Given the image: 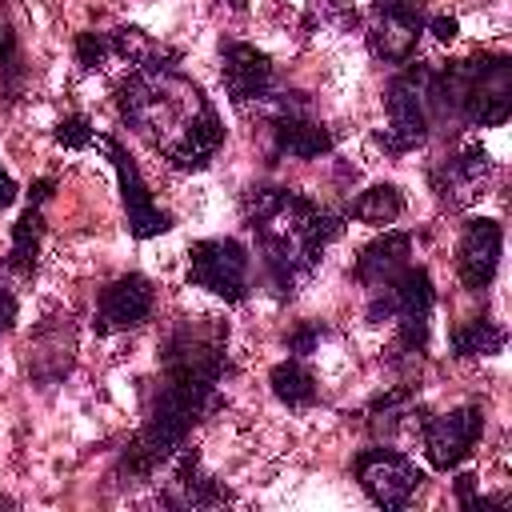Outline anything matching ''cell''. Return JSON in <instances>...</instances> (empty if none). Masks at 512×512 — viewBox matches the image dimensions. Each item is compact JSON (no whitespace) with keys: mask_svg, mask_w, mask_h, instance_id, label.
I'll use <instances>...</instances> for the list:
<instances>
[{"mask_svg":"<svg viewBox=\"0 0 512 512\" xmlns=\"http://www.w3.org/2000/svg\"><path fill=\"white\" fill-rule=\"evenodd\" d=\"M500 252H504V232L496 220L480 216V220H468L464 232H460V244H456V276L468 292H484L492 280H496V268H500Z\"/></svg>","mask_w":512,"mask_h":512,"instance_id":"9a60e30c","label":"cell"},{"mask_svg":"<svg viewBox=\"0 0 512 512\" xmlns=\"http://www.w3.org/2000/svg\"><path fill=\"white\" fill-rule=\"evenodd\" d=\"M504 340H508V332L496 320L472 316V320L452 328V356H460V360H468V356H496L504 348Z\"/></svg>","mask_w":512,"mask_h":512,"instance_id":"603a6c76","label":"cell"},{"mask_svg":"<svg viewBox=\"0 0 512 512\" xmlns=\"http://www.w3.org/2000/svg\"><path fill=\"white\" fill-rule=\"evenodd\" d=\"M348 216L360 224H372V228H388L404 216V196L396 184H372L348 204Z\"/></svg>","mask_w":512,"mask_h":512,"instance_id":"7402d4cb","label":"cell"},{"mask_svg":"<svg viewBox=\"0 0 512 512\" xmlns=\"http://www.w3.org/2000/svg\"><path fill=\"white\" fill-rule=\"evenodd\" d=\"M120 120L180 172H200L224 144V120L204 88L172 64H140L116 88Z\"/></svg>","mask_w":512,"mask_h":512,"instance_id":"7a4b0ae2","label":"cell"},{"mask_svg":"<svg viewBox=\"0 0 512 512\" xmlns=\"http://www.w3.org/2000/svg\"><path fill=\"white\" fill-rule=\"evenodd\" d=\"M16 192H20V188H16V180H12V176H8L4 168H0V208H12Z\"/></svg>","mask_w":512,"mask_h":512,"instance_id":"d6a6232c","label":"cell"},{"mask_svg":"<svg viewBox=\"0 0 512 512\" xmlns=\"http://www.w3.org/2000/svg\"><path fill=\"white\" fill-rule=\"evenodd\" d=\"M324 336H328V328H324V324L304 320V324H296V328L284 336V348H288L292 356H300V360H304V356H312V352L320 348V340H324Z\"/></svg>","mask_w":512,"mask_h":512,"instance_id":"4316f807","label":"cell"},{"mask_svg":"<svg viewBox=\"0 0 512 512\" xmlns=\"http://www.w3.org/2000/svg\"><path fill=\"white\" fill-rule=\"evenodd\" d=\"M408 264H412V236L408 232H396V228H384V236H376L372 244L360 248L356 264H352V276H356V284H364L368 292H376L388 280H396Z\"/></svg>","mask_w":512,"mask_h":512,"instance_id":"ac0fdd59","label":"cell"},{"mask_svg":"<svg viewBox=\"0 0 512 512\" xmlns=\"http://www.w3.org/2000/svg\"><path fill=\"white\" fill-rule=\"evenodd\" d=\"M384 128L376 132V144L392 156L412 152L416 144L428 140V132L440 120V100H436V68L432 64H408L388 80L384 92Z\"/></svg>","mask_w":512,"mask_h":512,"instance_id":"5b68a950","label":"cell"},{"mask_svg":"<svg viewBox=\"0 0 512 512\" xmlns=\"http://www.w3.org/2000/svg\"><path fill=\"white\" fill-rule=\"evenodd\" d=\"M172 460L176 464H172L168 492H160L164 508H220V504H228V492L200 468L196 452H176Z\"/></svg>","mask_w":512,"mask_h":512,"instance_id":"d6986e66","label":"cell"},{"mask_svg":"<svg viewBox=\"0 0 512 512\" xmlns=\"http://www.w3.org/2000/svg\"><path fill=\"white\" fill-rule=\"evenodd\" d=\"M96 144L108 152L112 168H116V180H120V204H124V224L136 240H152V236H164L176 220L172 212H164L152 192H148V180L140 176V164L128 156V148L116 140V136H96Z\"/></svg>","mask_w":512,"mask_h":512,"instance_id":"30bf717a","label":"cell"},{"mask_svg":"<svg viewBox=\"0 0 512 512\" xmlns=\"http://www.w3.org/2000/svg\"><path fill=\"white\" fill-rule=\"evenodd\" d=\"M268 128V140H272V152L276 156H288V160H320L332 152V132L324 120L312 116V104L304 108H288L272 120H264Z\"/></svg>","mask_w":512,"mask_h":512,"instance_id":"e0dca14e","label":"cell"},{"mask_svg":"<svg viewBox=\"0 0 512 512\" xmlns=\"http://www.w3.org/2000/svg\"><path fill=\"white\" fill-rule=\"evenodd\" d=\"M12 324H16V296L0 284V340L12 332Z\"/></svg>","mask_w":512,"mask_h":512,"instance_id":"f1b7e54d","label":"cell"},{"mask_svg":"<svg viewBox=\"0 0 512 512\" xmlns=\"http://www.w3.org/2000/svg\"><path fill=\"white\" fill-rule=\"evenodd\" d=\"M440 116H452L468 128H496L512 116V56L476 52L436 68Z\"/></svg>","mask_w":512,"mask_h":512,"instance_id":"277c9868","label":"cell"},{"mask_svg":"<svg viewBox=\"0 0 512 512\" xmlns=\"http://www.w3.org/2000/svg\"><path fill=\"white\" fill-rule=\"evenodd\" d=\"M240 216L256 236V252L276 296H296L320 268L328 244L344 232V220L296 188L252 184L240 196Z\"/></svg>","mask_w":512,"mask_h":512,"instance_id":"3957f363","label":"cell"},{"mask_svg":"<svg viewBox=\"0 0 512 512\" xmlns=\"http://www.w3.org/2000/svg\"><path fill=\"white\" fill-rule=\"evenodd\" d=\"M352 472H356V484L364 488V496L372 504L388 508V512L404 508L420 492V484H424V472L416 468V460L404 456L400 448H388V444L356 452Z\"/></svg>","mask_w":512,"mask_h":512,"instance_id":"ba28073f","label":"cell"},{"mask_svg":"<svg viewBox=\"0 0 512 512\" xmlns=\"http://www.w3.org/2000/svg\"><path fill=\"white\" fill-rule=\"evenodd\" d=\"M72 352H76V328L72 316H48L32 336H28V376L40 388L60 384L72 372Z\"/></svg>","mask_w":512,"mask_h":512,"instance_id":"2e32d148","label":"cell"},{"mask_svg":"<svg viewBox=\"0 0 512 512\" xmlns=\"http://www.w3.org/2000/svg\"><path fill=\"white\" fill-rule=\"evenodd\" d=\"M40 240H44V212L40 204H28L20 212V220L12 224V244H8V272L16 276H32L36 272V256H40Z\"/></svg>","mask_w":512,"mask_h":512,"instance_id":"44dd1931","label":"cell"},{"mask_svg":"<svg viewBox=\"0 0 512 512\" xmlns=\"http://www.w3.org/2000/svg\"><path fill=\"white\" fill-rule=\"evenodd\" d=\"M220 76H224L228 100L240 112L256 108L272 88H280L276 64L268 60V52H260L256 44H244V40H220Z\"/></svg>","mask_w":512,"mask_h":512,"instance_id":"4fadbf2b","label":"cell"},{"mask_svg":"<svg viewBox=\"0 0 512 512\" xmlns=\"http://www.w3.org/2000/svg\"><path fill=\"white\" fill-rule=\"evenodd\" d=\"M0 80H4L8 100H16V88H20V80H24V60H20V44H16L12 20H8V12H4V0H0Z\"/></svg>","mask_w":512,"mask_h":512,"instance_id":"d4e9b609","label":"cell"},{"mask_svg":"<svg viewBox=\"0 0 512 512\" xmlns=\"http://www.w3.org/2000/svg\"><path fill=\"white\" fill-rule=\"evenodd\" d=\"M156 308V288L144 272H124L116 280H108L96 296V312H92V328L96 336H112V332H128L152 320Z\"/></svg>","mask_w":512,"mask_h":512,"instance_id":"7c38bea8","label":"cell"},{"mask_svg":"<svg viewBox=\"0 0 512 512\" xmlns=\"http://www.w3.org/2000/svg\"><path fill=\"white\" fill-rule=\"evenodd\" d=\"M428 28H432V36H436L440 44H452V40H456V32H460L456 16H436V20H428Z\"/></svg>","mask_w":512,"mask_h":512,"instance_id":"f546056e","label":"cell"},{"mask_svg":"<svg viewBox=\"0 0 512 512\" xmlns=\"http://www.w3.org/2000/svg\"><path fill=\"white\" fill-rule=\"evenodd\" d=\"M56 144H64V148H88L92 140H96V132H92V124H88V116H64L60 124H56Z\"/></svg>","mask_w":512,"mask_h":512,"instance_id":"83f0119b","label":"cell"},{"mask_svg":"<svg viewBox=\"0 0 512 512\" xmlns=\"http://www.w3.org/2000/svg\"><path fill=\"white\" fill-rule=\"evenodd\" d=\"M456 500H460V508H476V500H480L476 476H456Z\"/></svg>","mask_w":512,"mask_h":512,"instance_id":"4dcf8cb0","label":"cell"},{"mask_svg":"<svg viewBox=\"0 0 512 512\" xmlns=\"http://www.w3.org/2000/svg\"><path fill=\"white\" fill-rule=\"evenodd\" d=\"M404 416H412V388H392V392H384V396L372 400V408H368V428H372L376 436H392V432L404 424Z\"/></svg>","mask_w":512,"mask_h":512,"instance_id":"cb8c5ba5","label":"cell"},{"mask_svg":"<svg viewBox=\"0 0 512 512\" xmlns=\"http://www.w3.org/2000/svg\"><path fill=\"white\" fill-rule=\"evenodd\" d=\"M492 180V160L480 144H464L460 152L444 156L432 168V192L444 208H468L476 196H484Z\"/></svg>","mask_w":512,"mask_h":512,"instance_id":"5bb4252c","label":"cell"},{"mask_svg":"<svg viewBox=\"0 0 512 512\" xmlns=\"http://www.w3.org/2000/svg\"><path fill=\"white\" fill-rule=\"evenodd\" d=\"M268 384H272V396L288 408H312L320 400V384L312 376V368L300 360V356H288L280 360L272 372H268Z\"/></svg>","mask_w":512,"mask_h":512,"instance_id":"ffe728a7","label":"cell"},{"mask_svg":"<svg viewBox=\"0 0 512 512\" xmlns=\"http://www.w3.org/2000/svg\"><path fill=\"white\" fill-rule=\"evenodd\" d=\"M428 28V0H372L368 52L380 64H408Z\"/></svg>","mask_w":512,"mask_h":512,"instance_id":"9c48e42d","label":"cell"},{"mask_svg":"<svg viewBox=\"0 0 512 512\" xmlns=\"http://www.w3.org/2000/svg\"><path fill=\"white\" fill-rule=\"evenodd\" d=\"M432 304H436V288L424 264H408L396 280H388L384 288L368 292V320L396 324V340L400 352L420 356L428 348V328H432Z\"/></svg>","mask_w":512,"mask_h":512,"instance_id":"8992f818","label":"cell"},{"mask_svg":"<svg viewBox=\"0 0 512 512\" xmlns=\"http://www.w3.org/2000/svg\"><path fill=\"white\" fill-rule=\"evenodd\" d=\"M228 368V324L212 316H184L164 348H160V384L148 400V420L124 444L116 476L148 480L160 464H168L188 432L216 408V388Z\"/></svg>","mask_w":512,"mask_h":512,"instance_id":"6da1fadb","label":"cell"},{"mask_svg":"<svg viewBox=\"0 0 512 512\" xmlns=\"http://www.w3.org/2000/svg\"><path fill=\"white\" fill-rule=\"evenodd\" d=\"M108 60H112V40H108V32L84 28V32L76 36V64H80L84 72H92V68H104Z\"/></svg>","mask_w":512,"mask_h":512,"instance_id":"484cf974","label":"cell"},{"mask_svg":"<svg viewBox=\"0 0 512 512\" xmlns=\"http://www.w3.org/2000/svg\"><path fill=\"white\" fill-rule=\"evenodd\" d=\"M188 284L228 300L244 304L252 292V252L236 236H208L188 248Z\"/></svg>","mask_w":512,"mask_h":512,"instance_id":"52a82bcc","label":"cell"},{"mask_svg":"<svg viewBox=\"0 0 512 512\" xmlns=\"http://www.w3.org/2000/svg\"><path fill=\"white\" fill-rule=\"evenodd\" d=\"M52 188H56V180H52V176H44V180H36V184H32V192H28V200L44 208V204H48V196H52Z\"/></svg>","mask_w":512,"mask_h":512,"instance_id":"1f68e13d","label":"cell"},{"mask_svg":"<svg viewBox=\"0 0 512 512\" xmlns=\"http://www.w3.org/2000/svg\"><path fill=\"white\" fill-rule=\"evenodd\" d=\"M480 436H484V408L480 404H460L452 412H440V416H424L420 420L424 456L440 472L460 468L472 456V448H476Z\"/></svg>","mask_w":512,"mask_h":512,"instance_id":"8fae6325","label":"cell"}]
</instances>
